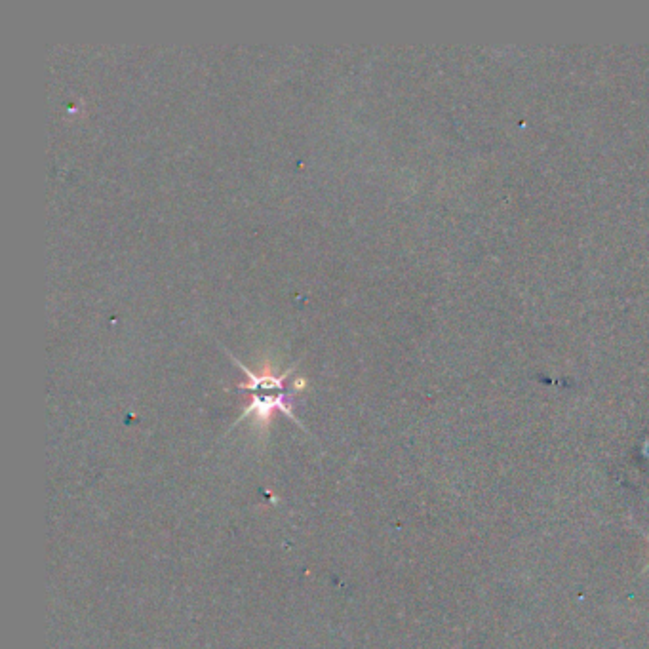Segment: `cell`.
Returning <instances> with one entry per match:
<instances>
[{"label": "cell", "mask_w": 649, "mask_h": 649, "mask_svg": "<svg viewBox=\"0 0 649 649\" xmlns=\"http://www.w3.org/2000/svg\"><path fill=\"white\" fill-rule=\"evenodd\" d=\"M275 410H280L282 413H286L290 419H294L295 423L299 425V421L295 419L294 410H292V404L288 400V396L284 393H275V394H254V400L252 404L242 412L240 419L244 417H250L254 415L256 417V423H261V425H267L271 421V415Z\"/></svg>", "instance_id": "1"}]
</instances>
